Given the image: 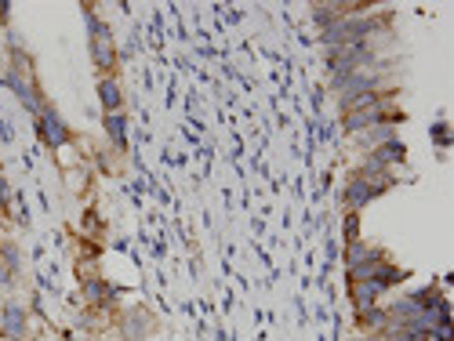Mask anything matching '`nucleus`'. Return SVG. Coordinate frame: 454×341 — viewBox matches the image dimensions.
<instances>
[{
  "mask_svg": "<svg viewBox=\"0 0 454 341\" xmlns=\"http://www.w3.org/2000/svg\"><path fill=\"white\" fill-rule=\"evenodd\" d=\"M375 26H378L375 19H334V22L323 26V40H328L331 48L342 51L346 44H360Z\"/></svg>",
  "mask_w": 454,
  "mask_h": 341,
  "instance_id": "obj_1",
  "label": "nucleus"
},
{
  "mask_svg": "<svg viewBox=\"0 0 454 341\" xmlns=\"http://www.w3.org/2000/svg\"><path fill=\"white\" fill-rule=\"evenodd\" d=\"M375 88H378V77H371V73H352V77H346L342 84H338V98H342V106H352L357 98H363V95H375Z\"/></svg>",
  "mask_w": 454,
  "mask_h": 341,
  "instance_id": "obj_2",
  "label": "nucleus"
},
{
  "mask_svg": "<svg viewBox=\"0 0 454 341\" xmlns=\"http://www.w3.org/2000/svg\"><path fill=\"white\" fill-rule=\"evenodd\" d=\"M88 30H91V51H95V66L98 69H109L113 66V44H109V30L95 15L88 19Z\"/></svg>",
  "mask_w": 454,
  "mask_h": 341,
  "instance_id": "obj_3",
  "label": "nucleus"
},
{
  "mask_svg": "<svg viewBox=\"0 0 454 341\" xmlns=\"http://www.w3.org/2000/svg\"><path fill=\"white\" fill-rule=\"evenodd\" d=\"M381 120H386V109H381V106H357V109L346 113V127H349V131H363V127H375Z\"/></svg>",
  "mask_w": 454,
  "mask_h": 341,
  "instance_id": "obj_4",
  "label": "nucleus"
},
{
  "mask_svg": "<svg viewBox=\"0 0 454 341\" xmlns=\"http://www.w3.org/2000/svg\"><path fill=\"white\" fill-rule=\"evenodd\" d=\"M40 131H44L48 146H62V142L69 138L66 124L59 120V113H55V109H40Z\"/></svg>",
  "mask_w": 454,
  "mask_h": 341,
  "instance_id": "obj_5",
  "label": "nucleus"
},
{
  "mask_svg": "<svg viewBox=\"0 0 454 341\" xmlns=\"http://www.w3.org/2000/svg\"><path fill=\"white\" fill-rule=\"evenodd\" d=\"M375 196H378L375 186H367L363 178H352V182H349V189H346V207H349V211H360L367 200H375Z\"/></svg>",
  "mask_w": 454,
  "mask_h": 341,
  "instance_id": "obj_6",
  "label": "nucleus"
},
{
  "mask_svg": "<svg viewBox=\"0 0 454 341\" xmlns=\"http://www.w3.org/2000/svg\"><path fill=\"white\" fill-rule=\"evenodd\" d=\"M386 142H396V131H392V124L389 120H381L375 127H367V131L360 135V146L367 149H378V146H386Z\"/></svg>",
  "mask_w": 454,
  "mask_h": 341,
  "instance_id": "obj_7",
  "label": "nucleus"
},
{
  "mask_svg": "<svg viewBox=\"0 0 454 341\" xmlns=\"http://www.w3.org/2000/svg\"><path fill=\"white\" fill-rule=\"evenodd\" d=\"M22 327H26V316L19 305H8L4 312H0V331H4L8 338H22Z\"/></svg>",
  "mask_w": 454,
  "mask_h": 341,
  "instance_id": "obj_8",
  "label": "nucleus"
},
{
  "mask_svg": "<svg viewBox=\"0 0 454 341\" xmlns=\"http://www.w3.org/2000/svg\"><path fill=\"white\" fill-rule=\"evenodd\" d=\"M378 283H371V280H357L352 283V302H357V309L363 312V309H371L375 305V298H378Z\"/></svg>",
  "mask_w": 454,
  "mask_h": 341,
  "instance_id": "obj_9",
  "label": "nucleus"
},
{
  "mask_svg": "<svg viewBox=\"0 0 454 341\" xmlns=\"http://www.w3.org/2000/svg\"><path fill=\"white\" fill-rule=\"evenodd\" d=\"M371 160H375L378 167H386V164H400V160H404V146H400V142H386V146H378V149L371 153Z\"/></svg>",
  "mask_w": 454,
  "mask_h": 341,
  "instance_id": "obj_10",
  "label": "nucleus"
},
{
  "mask_svg": "<svg viewBox=\"0 0 454 341\" xmlns=\"http://www.w3.org/2000/svg\"><path fill=\"white\" fill-rule=\"evenodd\" d=\"M371 254H375L371 247H363L360 240H352V244H349V254H346V265H349V269H357V265H363L367 258H371Z\"/></svg>",
  "mask_w": 454,
  "mask_h": 341,
  "instance_id": "obj_11",
  "label": "nucleus"
},
{
  "mask_svg": "<svg viewBox=\"0 0 454 341\" xmlns=\"http://www.w3.org/2000/svg\"><path fill=\"white\" fill-rule=\"evenodd\" d=\"M98 95H102V106H106V109H117V106H120V88H117L113 80H102Z\"/></svg>",
  "mask_w": 454,
  "mask_h": 341,
  "instance_id": "obj_12",
  "label": "nucleus"
},
{
  "mask_svg": "<svg viewBox=\"0 0 454 341\" xmlns=\"http://www.w3.org/2000/svg\"><path fill=\"white\" fill-rule=\"evenodd\" d=\"M106 127H109V135H113V142H117V146H124V135H127V124H124V117H120V113H109V117H106Z\"/></svg>",
  "mask_w": 454,
  "mask_h": 341,
  "instance_id": "obj_13",
  "label": "nucleus"
},
{
  "mask_svg": "<svg viewBox=\"0 0 454 341\" xmlns=\"http://www.w3.org/2000/svg\"><path fill=\"white\" fill-rule=\"evenodd\" d=\"M360 323H363V327H386V323H389V312H381V309L371 305V309L360 312Z\"/></svg>",
  "mask_w": 454,
  "mask_h": 341,
  "instance_id": "obj_14",
  "label": "nucleus"
},
{
  "mask_svg": "<svg viewBox=\"0 0 454 341\" xmlns=\"http://www.w3.org/2000/svg\"><path fill=\"white\" fill-rule=\"evenodd\" d=\"M11 80V88H15L22 98H26V106H37V98H33V88H30V84H26V77H19V73H11L8 77Z\"/></svg>",
  "mask_w": 454,
  "mask_h": 341,
  "instance_id": "obj_15",
  "label": "nucleus"
},
{
  "mask_svg": "<svg viewBox=\"0 0 454 341\" xmlns=\"http://www.w3.org/2000/svg\"><path fill=\"white\" fill-rule=\"evenodd\" d=\"M88 298L91 302H106V298H113V287H106L102 280H91L88 283Z\"/></svg>",
  "mask_w": 454,
  "mask_h": 341,
  "instance_id": "obj_16",
  "label": "nucleus"
},
{
  "mask_svg": "<svg viewBox=\"0 0 454 341\" xmlns=\"http://www.w3.org/2000/svg\"><path fill=\"white\" fill-rule=\"evenodd\" d=\"M346 236H349V244L357 240V211H352V215L346 218Z\"/></svg>",
  "mask_w": 454,
  "mask_h": 341,
  "instance_id": "obj_17",
  "label": "nucleus"
},
{
  "mask_svg": "<svg viewBox=\"0 0 454 341\" xmlns=\"http://www.w3.org/2000/svg\"><path fill=\"white\" fill-rule=\"evenodd\" d=\"M4 265H8V269L19 265V251H15V247H4Z\"/></svg>",
  "mask_w": 454,
  "mask_h": 341,
  "instance_id": "obj_18",
  "label": "nucleus"
},
{
  "mask_svg": "<svg viewBox=\"0 0 454 341\" xmlns=\"http://www.w3.org/2000/svg\"><path fill=\"white\" fill-rule=\"evenodd\" d=\"M447 135H451L447 127H444V124H436V142H439V146H447V142H451Z\"/></svg>",
  "mask_w": 454,
  "mask_h": 341,
  "instance_id": "obj_19",
  "label": "nucleus"
},
{
  "mask_svg": "<svg viewBox=\"0 0 454 341\" xmlns=\"http://www.w3.org/2000/svg\"><path fill=\"white\" fill-rule=\"evenodd\" d=\"M8 200V186H4V178H0V204Z\"/></svg>",
  "mask_w": 454,
  "mask_h": 341,
  "instance_id": "obj_20",
  "label": "nucleus"
},
{
  "mask_svg": "<svg viewBox=\"0 0 454 341\" xmlns=\"http://www.w3.org/2000/svg\"><path fill=\"white\" fill-rule=\"evenodd\" d=\"M367 341H404V338H392V334H389V338H367Z\"/></svg>",
  "mask_w": 454,
  "mask_h": 341,
  "instance_id": "obj_21",
  "label": "nucleus"
},
{
  "mask_svg": "<svg viewBox=\"0 0 454 341\" xmlns=\"http://www.w3.org/2000/svg\"><path fill=\"white\" fill-rule=\"evenodd\" d=\"M4 280H8V269H4V265H0V283H4Z\"/></svg>",
  "mask_w": 454,
  "mask_h": 341,
  "instance_id": "obj_22",
  "label": "nucleus"
},
{
  "mask_svg": "<svg viewBox=\"0 0 454 341\" xmlns=\"http://www.w3.org/2000/svg\"><path fill=\"white\" fill-rule=\"evenodd\" d=\"M0 15H8V4H0Z\"/></svg>",
  "mask_w": 454,
  "mask_h": 341,
  "instance_id": "obj_23",
  "label": "nucleus"
}]
</instances>
